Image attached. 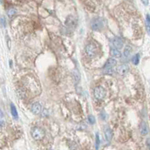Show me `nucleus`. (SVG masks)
Listing matches in <instances>:
<instances>
[{
    "mask_svg": "<svg viewBox=\"0 0 150 150\" xmlns=\"http://www.w3.org/2000/svg\"><path fill=\"white\" fill-rule=\"evenodd\" d=\"M116 65H117V62L116 61V59L113 58H110L107 60V63L105 64L103 68L104 72L105 74H113L114 71V68L116 66Z\"/></svg>",
    "mask_w": 150,
    "mask_h": 150,
    "instance_id": "1",
    "label": "nucleus"
},
{
    "mask_svg": "<svg viewBox=\"0 0 150 150\" xmlns=\"http://www.w3.org/2000/svg\"><path fill=\"white\" fill-rule=\"evenodd\" d=\"M32 136L35 140H41L44 137L45 133L44 131L40 128H35L32 131Z\"/></svg>",
    "mask_w": 150,
    "mask_h": 150,
    "instance_id": "2",
    "label": "nucleus"
},
{
    "mask_svg": "<svg viewBox=\"0 0 150 150\" xmlns=\"http://www.w3.org/2000/svg\"><path fill=\"white\" fill-rule=\"evenodd\" d=\"M91 26L93 30L99 31V30L102 29L104 27V22L101 18H95V19L92 20Z\"/></svg>",
    "mask_w": 150,
    "mask_h": 150,
    "instance_id": "3",
    "label": "nucleus"
},
{
    "mask_svg": "<svg viewBox=\"0 0 150 150\" xmlns=\"http://www.w3.org/2000/svg\"><path fill=\"white\" fill-rule=\"evenodd\" d=\"M94 95L97 99L102 100L106 96V90L102 86H97L94 90Z\"/></svg>",
    "mask_w": 150,
    "mask_h": 150,
    "instance_id": "4",
    "label": "nucleus"
},
{
    "mask_svg": "<svg viewBox=\"0 0 150 150\" xmlns=\"http://www.w3.org/2000/svg\"><path fill=\"white\" fill-rule=\"evenodd\" d=\"M86 53L89 57L92 58L97 54V47L93 44H89L86 47Z\"/></svg>",
    "mask_w": 150,
    "mask_h": 150,
    "instance_id": "5",
    "label": "nucleus"
},
{
    "mask_svg": "<svg viewBox=\"0 0 150 150\" xmlns=\"http://www.w3.org/2000/svg\"><path fill=\"white\" fill-rule=\"evenodd\" d=\"M128 71H129V66L128 65H126V64L121 65H119L117 68V69H116L117 73L119 74H120V75H125V74H126L128 72Z\"/></svg>",
    "mask_w": 150,
    "mask_h": 150,
    "instance_id": "6",
    "label": "nucleus"
},
{
    "mask_svg": "<svg viewBox=\"0 0 150 150\" xmlns=\"http://www.w3.org/2000/svg\"><path fill=\"white\" fill-rule=\"evenodd\" d=\"M41 111V105L38 102L34 103V104H32V112L34 114L37 115V114L40 113Z\"/></svg>",
    "mask_w": 150,
    "mask_h": 150,
    "instance_id": "7",
    "label": "nucleus"
},
{
    "mask_svg": "<svg viewBox=\"0 0 150 150\" xmlns=\"http://www.w3.org/2000/svg\"><path fill=\"white\" fill-rule=\"evenodd\" d=\"M140 131L142 135H146L148 133V126L145 122H142L140 125Z\"/></svg>",
    "mask_w": 150,
    "mask_h": 150,
    "instance_id": "8",
    "label": "nucleus"
},
{
    "mask_svg": "<svg viewBox=\"0 0 150 150\" xmlns=\"http://www.w3.org/2000/svg\"><path fill=\"white\" fill-rule=\"evenodd\" d=\"M113 44L118 50L122 49L123 47V40L120 38H115L113 40Z\"/></svg>",
    "mask_w": 150,
    "mask_h": 150,
    "instance_id": "9",
    "label": "nucleus"
},
{
    "mask_svg": "<svg viewBox=\"0 0 150 150\" xmlns=\"http://www.w3.org/2000/svg\"><path fill=\"white\" fill-rule=\"evenodd\" d=\"M104 134H105V137L106 140L107 141H110L113 138V131L110 129V128H107L104 131Z\"/></svg>",
    "mask_w": 150,
    "mask_h": 150,
    "instance_id": "10",
    "label": "nucleus"
},
{
    "mask_svg": "<svg viewBox=\"0 0 150 150\" xmlns=\"http://www.w3.org/2000/svg\"><path fill=\"white\" fill-rule=\"evenodd\" d=\"M110 55L114 58H120L122 56L119 50L118 49H115V48H113L110 50Z\"/></svg>",
    "mask_w": 150,
    "mask_h": 150,
    "instance_id": "11",
    "label": "nucleus"
},
{
    "mask_svg": "<svg viewBox=\"0 0 150 150\" xmlns=\"http://www.w3.org/2000/svg\"><path fill=\"white\" fill-rule=\"evenodd\" d=\"M131 53H132V47L129 45L125 46V47L124 49V56L125 57H128L131 54Z\"/></svg>",
    "mask_w": 150,
    "mask_h": 150,
    "instance_id": "12",
    "label": "nucleus"
},
{
    "mask_svg": "<svg viewBox=\"0 0 150 150\" xmlns=\"http://www.w3.org/2000/svg\"><path fill=\"white\" fill-rule=\"evenodd\" d=\"M11 112L12 116H13L15 119H17V117H18L17 111V109H16L15 106H14L13 104H11Z\"/></svg>",
    "mask_w": 150,
    "mask_h": 150,
    "instance_id": "13",
    "label": "nucleus"
},
{
    "mask_svg": "<svg viewBox=\"0 0 150 150\" xmlns=\"http://www.w3.org/2000/svg\"><path fill=\"white\" fill-rule=\"evenodd\" d=\"M7 13H8V16L10 18H12V17H14L17 14V10L15 8H9L8 10Z\"/></svg>",
    "mask_w": 150,
    "mask_h": 150,
    "instance_id": "14",
    "label": "nucleus"
},
{
    "mask_svg": "<svg viewBox=\"0 0 150 150\" xmlns=\"http://www.w3.org/2000/svg\"><path fill=\"white\" fill-rule=\"evenodd\" d=\"M132 62H133V64L137 65L139 64V62H140V54H136L133 59H132Z\"/></svg>",
    "mask_w": 150,
    "mask_h": 150,
    "instance_id": "15",
    "label": "nucleus"
},
{
    "mask_svg": "<svg viewBox=\"0 0 150 150\" xmlns=\"http://www.w3.org/2000/svg\"><path fill=\"white\" fill-rule=\"evenodd\" d=\"M0 26L2 27H5V26H6V20L4 17H0Z\"/></svg>",
    "mask_w": 150,
    "mask_h": 150,
    "instance_id": "16",
    "label": "nucleus"
},
{
    "mask_svg": "<svg viewBox=\"0 0 150 150\" xmlns=\"http://www.w3.org/2000/svg\"><path fill=\"white\" fill-rule=\"evenodd\" d=\"M100 144V138H99V134H96V140H95V145H96V149H98Z\"/></svg>",
    "mask_w": 150,
    "mask_h": 150,
    "instance_id": "17",
    "label": "nucleus"
},
{
    "mask_svg": "<svg viewBox=\"0 0 150 150\" xmlns=\"http://www.w3.org/2000/svg\"><path fill=\"white\" fill-rule=\"evenodd\" d=\"M88 119H89V122L91 124H95V118L94 117V116H92V115L89 116Z\"/></svg>",
    "mask_w": 150,
    "mask_h": 150,
    "instance_id": "18",
    "label": "nucleus"
},
{
    "mask_svg": "<svg viewBox=\"0 0 150 150\" xmlns=\"http://www.w3.org/2000/svg\"><path fill=\"white\" fill-rule=\"evenodd\" d=\"M146 23H147V26L149 28V14L146 15Z\"/></svg>",
    "mask_w": 150,
    "mask_h": 150,
    "instance_id": "19",
    "label": "nucleus"
},
{
    "mask_svg": "<svg viewBox=\"0 0 150 150\" xmlns=\"http://www.w3.org/2000/svg\"><path fill=\"white\" fill-rule=\"evenodd\" d=\"M0 120H4V114L1 110H0Z\"/></svg>",
    "mask_w": 150,
    "mask_h": 150,
    "instance_id": "20",
    "label": "nucleus"
},
{
    "mask_svg": "<svg viewBox=\"0 0 150 150\" xmlns=\"http://www.w3.org/2000/svg\"><path fill=\"white\" fill-rule=\"evenodd\" d=\"M4 125H5V122H4V120H0V128H1L2 127H3V126H4Z\"/></svg>",
    "mask_w": 150,
    "mask_h": 150,
    "instance_id": "21",
    "label": "nucleus"
},
{
    "mask_svg": "<svg viewBox=\"0 0 150 150\" xmlns=\"http://www.w3.org/2000/svg\"><path fill=\"white\" fill-rule=\"evenodd\" d=\"M141 1H142V2H143L145 5H147L148 3H149V0H141Z\"/></svg>",
    "mask_w": 150,
    "mask_h": 150,
    "instance_id": "22",
    "label": "nucleus"
},
{
    "mask_svg": "<svg viewBox=\"0 0 150 150\" xmlns=\"http://www.w3.org/2000/svg\"><path fill=\"white\" fill-rule=\"evenodd\" d=\"M8 49H10L11 48V41L10 39L8 38Z\"/></svg>",
    "mask_w": 150,
    "mask_h": 150,
    "instance_id": "23",
    "label": "nucleus"
},
{
    "mask_svg": "<svg viewBox=\"0 0 150 150\" xmlns=\"http://www.w3.org/2000/svg\"><path fill=\"white\" fill-rule=\"evenodd\" d=\"M10 66L11 67L12 66V62H11V60H10Z\"/></svg>",
    "mask_w": 150,
    "mask_h": 150,
    "instance_id": "24",
    "label": "nucleus"
},
{
    "mask_svg": "<svg viewBox=\"0 0 150 150\" xmlns=\"http://www.w3.org/2000/svg\"><path fill=\"white\" fill-rule=\"evenodd\" d=\"M2 0H0V4H2Z\"/></svg>",
    "mask_w": 150,
    "mask_h": 150,
    "instance_id": "25",
    "label": "nucleus"
}]
</instances>
